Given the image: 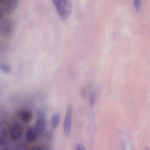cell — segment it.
Returning a JSON list of instances; mask_svg holds the SVG:
<instances>
[{
	"mask_svg": "<svg viewBox=\"0 0 150 150\" xmlns=\"http://www.w3.org/2000/svg\"><path fill=\"white\" fill-rule=\"evenodd\" d=\"M60 117L58 113H55L52 116L51 119V124L52 127L56 128L58 126L60 122Z\"/></svg>",
	"mask_w": 150,
	"mask_h": 150,
	"instance_id": "cell-10",
	"label": "cell"
},
{
	"mask_svg": "<svg viewBox=\"0 0 150 150\" xmlns=\"http://www.w3.org/2000/svg\"><path fill=\"white\" fill-rule=\"evenodd\" d=\"M4 0H0V2L1 3H2L4 1Z\"/></svg>",
	"mask_w": 150,
	"mask_h": 150,
	"instance_id": "cell-19",
	"label": "cell"
},
{
	"mask_svg": "<svg viewBox=\"0 0 150 150\" xmlns=\"http://www.w3.org/2000/svg\"><path fill=\"white\" fill-rule=\"evenodd\" d=\"M45 127V123L42 118L39 119L36 121L35 125V129L38 136L43 134Z\"/></svg>",
	"mask_w": 150,
	"mask_h": 150,
	"instance_id": "cell-9",
	"label": "cell"
},
{
	"mask_svg": "<svg viewBox=\"0 0 150 150\" xmlns=\"http://www.w3.org/2000/svg\"><path fill=\"white\" fill-rule=\"evenodd\" d=\"M57 12L60 18L66 20L70 16L72 9L71 0H52Z\"/></svg>",
	"mask_w": 150,
	"mask_h": 150,
	"instance_id": "cell-1",
	"label": "cell"
},
{
	"mask_svg": "<svg viewBox=\"0 0 150 150\" xmlns=\"http://www.w3.org/2000/svg\"><path fill=\"white\" fill-rule=\"evenodd\" d=\"M15 149L17 150H24L26 149V146L24 144H21L17 146Z\"/></svg>",
	"mask_w": 150,
	"mask_h": 150,
	"instance_id": "cell-15",
	"label": "cell"
},
{
	"mask_svg": "<svg viewBox=\"0 0 150 150\" xmlns=\"http://www.w3.org/2000/svg\"><path fill=\"white\" fill-rule=\"evenodd\" d=\"M75 149L76 150H85L86 148L82 145L78 144L76 145L75 147Z\"/></svg>",
	"mask_w": 150,
	"mask_h": 150,
	"instance_id": "cell-14",
	"label": "cell"
},
{
	"mask_svg": "<svg viewBox=\"0 0 150 150\" xmlns=\"http://www.w3.org/2000/svg\"><path fill=\"white\" fill-rule=\"evenodd\" d=\"M134 8L137 11H139L140 8L141 2L140 0H134Z\"/></svg>",
	"mask_w": 150,
	"mask_h": 150,
	"instance_id": "cell-12",
	"label": "cell"
},
{
	"mask_svg": "<svg viewBox=\"0 0 150 150\" xmlns=\"http://www.w3.org/2000/svg\"><path fill=\"white\" fill-rule=\"evenodd\" d=\"M13 24L12 20L8 18H5L2 20L0 24V33L4 37H8L11 33Z\"/></svg>",
	"mask_w": 150,
	"mask_h": 150,
	"instance_id": "cell-2",
	"label": "cell"
},
{
	"mask_svg": "<svg viewBox=\"0 0 150 150\" xmlns=\"http://www.w3.org/2000/svg\"><path fill=\"white\" fill-rule=\"evenodd\" d=\"M29 150H41V148L38 146H34L30 148Z\"/></svg>",
	"mask_w": 150,
	"mask_h": 150,
	"instance_id": "cell-17",
	"label": "cell"
},
{
	"mask_svg": "<svg viewBox=\"0 0 150 150\" xmlns=\"http://www.w3.org/2000/svg\"><path fill=\"white\" fill-rule=\"evenodd\" d=\"M1 13L9 14L13 12L18 4V0H5L2 3Z\"/></svg>",
	"mask_w": 150,
	"mask_h": 150,
	"instance_id": "cell-4",
	"label": "cell"
},
{
	"mask_svg": "<svg viewBox=\"0 0 150 150\" xmlns=\"http://www.w3.org/2000/svg\"><path fill=\"white\" fill-rule=\"evenodd\" d=\"M23 133V126L20 123H16L11 127L9 130V135L11 140L17 141L22 137Z\"/></svg>",
	"mask_w": 150,
	"mask_h": 150,
	"instance_id": "cell-3",
	"label": "cell"
},
{
	"mask_svg": "<svg viewBox=\"0 0 150 150\" xmlns=\"http://www.w3.org/2000/svg\"><path fill=\"white\" fill-rule=\"evenodd\" d=\"M72 112V107L69 105L67 108L63 126L64 134L67 137H69L70 134Z\"/></svg>",
	"mask_w": 150,
	"mask_h": 150,
	"instance_id": "cell-6",
	"label": "cell"
},
{
	"mask_svg": "<svg viewBox=\"0 0 150 150\" xmlns=\"http://www.w3.org/2000/svg\"><path fill=\"white\" fill-rule=\"evenodd\" d=\"M96 96V93L93 92L91 94L90 100V105L91 108H92L94 104L95 99Z\"/></svg>",
	"mask_w": 150,
	"mask_h": 150,
	"instance_id": "cell-13",
	"label": "cell"
},
{
	"mask_svg": "<svg viewBox=\"0 0 150 150\" xmlns=\"http://www.w3.org/2000/svg\"><path fill=\"white\" fill-rule=\"evenodd\" d=\"M38 136L35 129L30 128L28 129L26 133L25 139L27 142L31 143L35 141Z\"/></svg>",
	"mask_w": 150,
	"mask_h": 150,
	"instance_id": "cell-8",
	"label": "cell"
},
{
	"mask_svg": "<svg viewBox=\"0 0 150 150\" xmlns=\"http://www.w3.org/2000/svg\"><path fill=\"white\" fill-rule=\"evenodd\" d=\"M0 68L3 72L6 73H10L11 71V67L6 64H1L0 65Z\"/></svg>",
	"mask_w": 150,
	"mask_h": 150,
	"instance_id": "cell-11",
	"label": "cell"
},
{
	"mask_svg": "<svg viewBox=\"0 0 150 150\" xmlns=\"http://www.w3.org/2000/svg\"><path fill=\"white\" fill-rule=\"evenodd\" d=\"M9 132V125L5 120H1L0 122V144L3 146L7 144Z\"/></svg>",
	"mask_w": 150,
	"mask_h": 150,
	"instance_id": "cell-5",
	"label": "cell"
},
{
	"mask_svg": "<svg viewBox=\"0 0 150 150\" xmlns=\"http://www.w3.org/2000/svg\"><path fill=\"white\" fill-rule=\"evenodd\" d=\"M43 148H44L46 150H51L52 149L50 146H49L47 145L43 147Z\"/></svg>",
	"mask_w": 150,
	"mask_h": 150,
	"instance_id": "cell-18",
	"label": "cell"
},
{
	"mask_svg": "<svg viewBox=\"0 0 150 150\" xmlns=\"http://www.w3.org/2000/svg\"><path fill=\"white\" fill-rule=\"evenodd\" d=\"M2 149H11L13 148V146L11 144H7L4 145L2 146Z\"/></svg>",
	"mask_w": 150,
	"mask_h": 150,
	"instance_id": "cell-16",
	"label": "cell"
},
{
	"mask_svg": "<svg viewBox=\"0 0 150 150\" xmlns=\"http://www.w3.org/2000/svg\"><path fill=\"white\" fill-rule=\"evenodd\" d=\"M18 116L22 122L26 124L30 123L33 117L32 113L26 110L20 111L18 114Z\"/></svg>",
	"mask_w": 150,
	"mask_h": 150,
	"instance_id": "cell-7",
	"label": "cell"
}]
</instances>
